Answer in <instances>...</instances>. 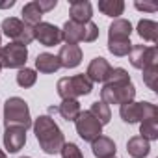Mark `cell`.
<instances>
[{
    "label": "cell",
    "instance_id": "1",
    "mask_svg": "<svg viewBox=\"0 0 158 158\" xmlns=\"http://www.w3.org/2000/svg\"><path fill=\"white\" fill-rule=\"evenodd\" d=\"M32 128H34V134H35L43 152L56 154L61 151V147L65 143V136H63L61 128L58 127V123L50 115H39L35 121H32Z\"/></svg>",
    "mask_w": 158,
    "mask_h": 158
},
{
    "label": "cell",
    "instance_id": "2",
    "mask_svg": "<svg viewBox=\"0 0 158 158\" xmlns=\"http://www.w3.org/2000/svg\"><path fill=\"white\" fill-rule=\"evenodd\" d=\"M4 125L8 127H21L28 130L32 127V115L30 108L24 99L21 97H10L4 102Z\"/></svg>",
    "mask_w": 158,
    "mask_h": 158
},
{
    "label": "cell",
    "instance_id": "3",
    "mask_svg": "<svg viewBox=\"0 0 158 158\" xmlns=\"http://www.w3.org/2000/svg\"><path fill=\"white\" fill-rule=\"evenodd\" d=\"M58 95L61 97V101L67 99H78V97H84L89 95L93 91V82L82 73V74H74V76H63L58 80Z\"/></svg>",
    "mask_w": 158,
    "mask_h": 158
},
{
    "label": "cell",
    "instance_id": "4",
    "mask_svg": "<svg viewBox=\"0 0 158 158\" xmlns=\"http://www.w3.org/2000/svg\"><path fill=\"white\" fill-rule=\"evenodd\" d=\"M99 37V26L95 23H74V21H67L61 28V41H65V45H78V43H93Z\"/></svg>",
    "mask_w": 158,
    "mask_h": 158
},
{
    "label": "cell",
    "instance_id": "5",
    "mask_svg": "<svg viewBox=\"0 0 158 158\" xmlns=\"http://www.w3.org/2000/svg\"><path fill=\"white\" fill-rule=\"evenodd\" d=\"M136 97V88L132 82L128 84H104V88L101 89V101L104 104H127L130 101H134Z\"/></svg>",
    "mask_w": 158,
    "mask_h": 158
},
{
    "label": "cell",
    "instance_id": "6",
    "mask_svg": "<svg viewBox=\"0 0 158 158\" xmlns=\"http://www.w3.org/2000/svg\"><path fill=\"white\" fill-rule=\"evenodd\" d=\"M2 34L10 39H13V43L19 45H30L34 41V28L26 26L21 19L17 17H8L2 21Z\"/></svg>",
    "mask_w": 158,
    "mask_h": 158
},
{
    "label": "cell",
    "instance_id": "7",
    "mask_svg": "<svg viewBox=\"0 0 158 158\" xmlns=\"http://www.w3.org/2000/svg\"><path fill=\"white\" fill-rule=\"evenodd\" d=\"M28 60V47L19 43H8L0 47V65L2 69H23Z\"/></svg>",
    "mask_w": 158,
    "mask_h": 158
},
{
    "label": "cell",
    "instance_id": "8",
    "mask_svg": "<svg viewBox=\"0 0 158 158\" xmlns=\"http://www.w3.org/2000/svg\"><path fill=\"white\" fill-rule=\"evenodd\" d=\"M74 127H76V134L84 141H89V143L93 139H97L99 136H102V125L99 123V119L93 117V114L89 110L80 112V115L74 121Z\"/></svg>",
    "mask_w": 158,
    "mask_h": 158
},
{
    "label": "cell",
    "instance_id": "9",
    "mask_svg": "<svg viewBox=\"0 0 158 158\" xmlns=\"http://www.w3.org/2000/svg\"><path fill=\"white\" fill-rule=\"evenodd\" d=\"M128 60L130 65L136 69H145L147 65H158V48L147 45H132Z\"/></svg>",
    "mask_w": 158,
    "mask_h": 158
},
{
    "label": "cell",
    "instance_id": "10",
    "mask_svg": "<svg viewBox=\"0 0 158 158\" xmlns=\"http://www.w3.org/2000/svg\"><path fill=\"white\" fill-rule=\"evenodd\" d=\"M34 39L39 41L43 47H54L61 43V28L50 24V23H39L34 26Z\"/></svg>",
    "mask_w": 158,
    "mask_h": 158
},
{
    "label": "cell",
    "instance_id": "11",
    "mask_svg": "<svg viewBox=\"0 0 158 158\" xmlns=\"http://www.w3.org/2000/svg\"><path fill=\"white\" fill-rule=\"evenodd\" d=\"M112 65L108 63V60H104V58H93L91 61H89V65H88V71H86V76L89 78L91 82H101V84H106V80H108V76H110V73H112Z\"/></svg>",
    "mask_w": 158,
    "mask_h": 158
},
{
    "label": "cell",
    "instance_id": "12",
    "mask_svg": "<svg viewBox=\"0 0 158 158\" xmlns=\"http://www.w3.org/2000/svg\"><path fill=\"white\" fill-rule=\"evenodd\" d=\"M26 143V130L21 127H8L4 130V149L8 152H19Z\"/></svg>",
    "mask_w": 158,
    "mask_h": 158
},
{
    "label": "cell",
    "instance_id": "13",
    "mask_svg": "<svg viewBox=\"0 0 158 158\" xmlns=\"http://www.w3.org/2000/svg\"><path fill=\"white\" fill-rule=\"evenodd\" d=\"M58 60L60 65L65 69H74L80 65L82 61V48L80 45H61L60 52H58Z\"/></svg>",
    "mask_w": 158,
    "mask_h": 158
},
{
    "label": "cell",
    "instance_id": "14",
    "mask_svg": "<svg viewBox=\"0 0 158 158\" xmlns=\"http://www.w3.org/2000/svg\"><path fill=\"white\" fill-rule=\"evenodd\" d=\"M69 15H71V21L86 24L93 17V6L88 2V0H71V4H69Z\"/></svg>",
    "mask_w": 158,
    "mask_h": 158
},
{
    "label": "cell",
    "instance_id": "15",
    "mask_svg": "<svg viewBox=\"0 0 158 158\" xmlns=\"http://www.w3.org/2000/svg\"><path fill=\"white\" fill-rule=\"evenodd\" d=\"M91 152L95 158H114L117 152L115 141L108 136H99L97 139L91 141Z\"/></svg>",
    "mask_w": 158,
    "mask_h": 158
},
{
    "label": "cell",
    "instance_id": "16",
    "mask_svg": "<svg viewBox=\"0 0 158 158\" xmlns=\"http://www.w3.org/2000/svg\"><path fill=\"white\" fill-rule=\"evenodd\" d=\"M50 114H60L61 119L65 121H76V117L80 115L82 108H80V102L74 101V99H67V101H61V104H58L56 108H48Z\"/></svg>",
    "mask_w": 158,
    "mask_h": 158
},
{
    "label": "cell",
    "instance_id": "17",
    "mask_svg": "<svg viewBox=\"0 0 158 158\" xmlns=\"http://www.w3.org/2000/svg\"><path fill=\"white\" fill-rule=\"evenodd\" d=\"M132 24L127 19H114V23L108 28V41H127L130 39Z\"/></svg>",
    "mask_w": 158,
    "mask_h": 158
},
{
    "label": "cell",
    "instance_id": "18",
    "mask_svg": "<svg viewBox=\"0 0 158 158\" xmlns=\"http://www.w3.org/2000/svg\"><path fill=\"white\" fill-rule=\"evenodd\" d=\"M119 115L125 123L128 125H134V123H141L143 121V110H141V102H136V101H130L127 104H121L119 106Z\"/></svg>",
    "mask_w": 158,
    "mask_h": 158
},
{
    "label": "cell",
    "instance_id": "19",
    "mask_svg": "<svg viewBox=\"0 0 158 158\" xmlns=\"http://www.w3.org/2000/svg\"><path fill=\"white\" fill-rule=\"evenodd\" d=\"M60 67H61V65H60L58 56H54V54H50V52H41V54H37V58H35V69H37L39 73H43V74H52V73H56Z\"/></svg>",
    "mask_w": 158,
    "mask_h": 158
},
{
    "label": "cell",
    "instance_id": "20",
    "mask_svg": "<svg viewBox=\"0 0 158 158\" xmlns=\"http://www.w3.org/2000/svg\"><path fill=\"white\" fill-rule=\"evenodd\" d=\"M127 152L132 158H145L151 152V141H147L141 136H132L127 141Z\"/></svg>",
    "mask_w": 158,
    "mask_h": 158
},
{
    "label": "cell",
    "instance_id": "21",
    "mask_svg": "<svg viewBox=\"0 0 158 158\" xmlns=\"http://www.w3.org/2000/svg\"><path fill=\"white\" fill-rule=\"evenodd\" d=\"M21 15H23V23L26 24V26H37L39 23H41V19H43V11L37 8V4H35V0L34 2H28V4H24V8H23V11H21Z\"/></svg>",
    "mask_w": 158,
    "mask_h": 158
},
{
    "label": "cell",
    "instance_id": "22",
    "mask_svg": "<svg viewBox=\"0 0 158 158\" xmlns=\"http://www.w3.org/2000/svg\"><path fill=\"white\" fill-rule=\"evenodd\" d=\"M99 11L106 17L119 19L125 11V2L123 0H99Z\"/></svg>",
    "mask_w": 158,
    "mask_h": 158
},
{
    "label": "cell",
    "instance_id": "23",
    "mask_svg": "<svg viewBox=\"0 0 158 158\" xmlns=\"http://www.w3.org/2000/svg\"><path fill=\"white\" fill-rule=\"evenodd\" d=\"M138 35L145 41H151V43H156L158 41V24L151 19H141L138 23Z\"/></svg>",
    "mask_w": 158,
    "mask_h": 158
},
{
    "label": "cell",
    "instance_id": "24",
    "mask_svg": "<svg viewBox=\"0 0 158 158\" xmlns=\"http://www.w3.org/2000/svg\"><path fill=\"white\" fill-rule=\"evenodd\" d=\"M89 112L93 114V117H95V119H99V123H101L102 127H104V125H108V123H110V119H112V110H110V106H108V104H104L102 101H95V102L91 104Z\"/></svg>",
    "mask_w": 158,
    "mask_h": 158
},
{
    "label": "cell",
    "instance_id": "25",
    "mask_svg": "<svg viewBox=\"0 0 158 158\" xmlns=\"http://www.w3.org/2000/svg\"><path fill=\"white\" fill-rule=\"evenodd\" d=\"M35 80H37L35 69H28V67L19 69V73H17V84L21 88H32L35 84Z\"/></svg>",
    "mask_w": 158,
    "mask_h": 158
},
{
    "label": "cell",
    "instance_id": "26",
    "mask_svg": "<svg viewBox=\"0 0 158 158\" xmlns=\"http://www.w3.org/2000/svg\"><path fill=\"white\" fill-rule=\"evenodd\" d=\"M139 136L147 141L158 139V121H141L139 123Z\"/></svg>",
    "mask_w": 158,
    "mask_h": 158
},
{
    "label": "cell",
    "instance_id": "27",
    "mask_svg": "<svg viewBox=\"0 0 158 158\" xmlns=\"http://www.w3.org/2000/svg\"><path fill=\"white\" fill-rule=\"evenodd\" d=\"M130 48H132L130 39H127V41H108V50H110L114 56H117V58L128 56Z\"/></svg>",
    "mask_w": 158,
    "mask_h": 158
},
{
    "label": "cell",
    "instance_id": "28",
    "mask_svg": "<svg viewBox=\"0 0 158 158\" xmlns=\"http://www.w3.org/2000/svg\"><path fill=\"white\" fill-rule=\"evenodd\" d=\"M128 82H132V80H130V74H128V71L123 69V67L112 69L108 80H106V84H128Z\"/></svg>",
    "mask_w": 158,
    "mask_h": 158
},
{
    "label": "cell",
    "instance_id": "29",
    "mask_svg": "<svg viewBox=\"0 0 158 158\" xmlns=\"http://www.w3.org/2000/svg\"><path fill=\"white\" fill-rule=\"evenodd\" d=\"M143 71V82L147 84V88L149 89H152V91H156V78H158V65H147L145 69H141Z\"/></svg>",
    "mask_w": 158,
    "mask_h": 158
},
{
    "label": "cell",
    "instance_id": "30",
    "mask_svg": "<svg viewBox=\"0 0 158 158\" xmlns=\"http://www.w3.org/2000/svg\"><path fill=\"white\" fill-rule=\"evenodd\" d=\"M61 158H84V154H82V151L78 149V145L76 143H63V147H61Z\"/></svg>",
    "mask_w": 158,
    "mask_h": 158
},
{
    "label": "cell",
    "instance_id": "31",
    "mask_svg": "<svg viewBox=\"0 0 158 158\" xmlns=\"http://www.w3.org/2000/svg\"><path fill=\"white\" fill-rule=\"evenodd\" d=\"M35 4H37V8L43 11V15H45L47 11H50V10H54V8L58 6L56 0H35Z\"/></svg>",
    "mask_w": 158,
    "mask_h": 158
},
{
    "label": "cell",
    "instance_id": "32",
    "mask_svg": "<svg viewBox=\"0 0 158 158\" xmlns=\"http://www.w3.org/2000/svg\"><path fill=\"white\" fill-rule=\"evenodd\" d=\"M134 8L139 10V11H156V6L154 4H139V2H136Z\"/></svg>",
    "mask_w": 158,
    "mask_h": 158
},
{
    "label": "cell",
    "instance_id": "33",
    "mask_svg": "<svg viewBox=\"0 0 158 158\" xmlns=\"http://www.w3.org/2000/svg\"><path fill=\"white\" fill-rule=\"evenodd\" d=\"M15 6V0H10V2H0V10H4V8H13Z\"/></svg>",
    "mask_w": 158,
    "mask_h": 158
},
{
    "label": "cell",
    "instance_id": "34",
    "mask_svg": "<svg viewBox=\"0 0 158 158\" xmlns=\"http://www.w3.org/2000/svg\"><path fill=\"white\" fill-rule=\"evenodd\" d=\"M0 158H8V156H6V152H4L2 149H0Z\"/></svg>",
    "mask_w": 158,
    "mask_h": 158
},
{
    "label": "cell",
    "instance_id": "35",
    "mask_svg": "<svg viewBox=\"0 0 158 158\" xmlns=\"http://www.w3.org/2000/svg\"><path fill=\"white\" fill-rule=\"evenodd\" d=\"M0 47H2V34H0Z\"/></svg>",
    "mask_w": 158,
    "mask_h": 158
},
{
    "label": "cell",
    "instance_id": "36",
    "mask_svg": "<svg viewBox=\"0 0 158 158\" xmlns=\"http://www.w3.org/2000/svg\"><path fill=\"white\" fill-rule=\"evenodd\" d=\"M23 158H30V156H23Z\"/></svg>",
    "mask_w": 158,
    "mask_h": 158
},
{
    "label": "cell",
    "instance_id": "37",
    "mask_svg": "<svg viewBox=\"0 0 158 158\" xmlns=\"http://www.w3.org/2000/svg\"><path fill=\"white\" fill-rule=\"evenodd\" d=\"M0 71H2V65H0Z\"/></svg>",
    "mask_w": 158,
    "mask_h": 158
},
{
    "label": "cell",
    "instance_id": "38",
    "mask_svg": "<svg viewBox=\"0 0 158 158\" xmlns=\"http://www.w3.org/2000/svg\"><path fill=\"white\" fill-rule=\"evenodd\" d=\"M114 158H115V156H114Z\"/></svg>",
    "mask_w": 158,
    "mask_h": 158
}]
</instances>
